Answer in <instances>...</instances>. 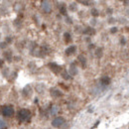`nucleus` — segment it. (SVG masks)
<instances>
[{
  "mask_svg": "<svg viewBox=\"0 0 129 129\" xmlns=\"http://www.w3.org/2000/svg\"><path fill=\"white\" fill-rule=\"evenodd\" d=\"M31 111L29 109H26V108H23V109H20L18 112H17V118L20 122H28L30 121L31 119Z\"/></svg>",
  "mask_w": 129,
  "mask_h": 129,
  "instance_id": "obj_1",
  "label": "nucleus"
},
{
  "mask_svg": "<svg viewBox=\"0 0 129 129\" xmlns=\"http://www.w3.org/2000/svg\"><path fill=\"white\" fill-rule=\"evenodd\" d=\"M1 114L5 117H12L14 115V107L12 105H4L1 108Z\"/></svg>",
  "mask_w": 129,
  "mask_h": 129,
  "instance_id": "obj_2",
  "label": "nucleus"
},
{
  "mask_svg": "<svg viewBox=\"0 0 129 129\" xmlns=\"http://www.w3.org/2000/svg\"><path fill=\"white\" fill-rule=\"evenodd\" d=\"M64 124H66V120H64V117H62V116H57L52 121V126L56 127V128H60V127L64 126Z\"/></svg>",
  "mask_w": 129,
  "mask_h": 129,
  "instance_id": "obj_3",
  "label": "nucleus"
},
{
  "mask_svg": "<svg viewBox=\"0 0 129 129\" xmlns=\"http://www.w3.org/2000/svg\"><path fill=\"white\" fill-rule=\"evenodd\" d=\"M48 67H49V69H50L54 74H56V75H59V74L63 71V68H62L60 64H56V63H49Z\"/></svg>",
  "mask_w": 129,
  "mask_h": 129,
  "instance_id": "obj_4",
  "label": "nucleus"
},
{
  "mask_svg": "<svg viewBox=\"0 0 129 129\" xmlns=\"http://www.w3.org/2000/svg\"><path fill=\"white\" fill-rule=\"evenodd\" d=\"M41 7H42V10L45 13H51L52 12V4L49 0H42Z\"/></svg>",
  "mask_w": 129,
  "mask_h": 129,
  "instance_id": "obj_5",
  "label": "nucleus"
},
{
  "mask_svg": "<svg viewBox=\"0 0 129 129\" xmlns=\"http://www.w3.org/2000/svg\"><path fill=\"white\" fill-rule=\"evenodd\" d=\"M32 94H33L32 87H31L30 84H27V85L23 88V90H22V95L25 97V98H30V97L32 96Z\"/></svg>",
  "mask_w": 129,
  "mask_h": 129,
  "instance_id": "obj_6",
  "label": "nucleus"
},
{
  "mask_svg": "<svg viewBox=\"0 0 129 129\" xmlns=\"http://www.w3.org/2000/svg\"><path fill=\"white\" fill-rule=\"evenodd\" d=\"M78 73H79V70L77 68V64H75V63H72V64H70V68H69V74L72 77H75V76L78 75Z\"/></svg>",
  "mask_w": 129,
  "mask_h": 129,
  "instance_id": "obj_7",
  "label": "nucleus"
},
{
  "mask_svg": "<svg viewBox=\"0 0 129 129\" xmlns=\"http://www.w3.org/2000/svg\"><path fill=\"white\" fill-rule=\"evenodd\" d=\"M110 82H111V80H110V78L107 77V76H103V77H101L100 80H99V83H100V85H102V86H108V85L110 84Z\"/></svg>",
  "mask_w": 129,
  "mask_h": 129,
  "instance_id": "obj_8",
  "label": "nucleus"
},
{
  "mask_svg": "<svg viewBox=\"0 0 129 129\" xmlns=\"http://www.w3.org/2000/svg\"><path fill=\"white\" fill-rule=\"evenodd\" d=\"M50 93H51L52 97H54V98H59V97L63 96V92H62L60 89H58V88H55V87L51 88V90H50Z\"/></svg>",
  "mask_w": 129,
  "mask_h": 129,
  "instance_id": "obj_9",
  "label": "nucleus"
},
{
  "mask_svg": "<svg viewBox=\"0 0 129 129\" xmlns=\"http://www.w3.org/2000/svg\"><path fill=\"white\" fill-rule=\"evenodd\" d=\"M95 29L92 27V26H90V27H86V28H84V29H82V34L83 35H87V36H93V35H95Z\"/></svg>",
  "mask_w": 129,
  "mask_h": 129,
  "instance_id": "obj_10",
  "label": "nucleus"
},
{
  "mask_svg": "<svg viewBox=\"0 0 129 129\" xmlns=\"http://www.w3.org/2000/svg\"><path fill=\"white\" fill-rule=\"evenodd\" d=\"M76 52H77V46H75V45H71V46H69L68 48L66 49L64 54H66L67 56H72V55H74Z\"/></svg>",
  "mask_w": 129,
  "mask_h": 129,
  "instance_id": "obj_11",
  "label": "nucleus"
},
{
  "mask_svg": "<svg viewBox=\"0 0 129 129\" xmlns=\"http://www.w3.org/2000/svg\"><path fill=\"white\" fill-rule=\"evenodd\" d=\"M3 57H4V60L7 61V62H11L12 61V52L11 51H5L3 53Z\"/></svg>",
  "mask_w": 129,
  "mask_h": 129,
  "instance_id": "obj_12",
  "label": "nucleus"
},
{
  "mask_svg": "<svg viewBox=\"0 0 129 129\" xmlns=\"http://www.w3.org/2000/svg\"><path fill=\"white\" fill-rule=\"evenodd\" d=\"M78 61L80 62L81 68L84 69V68L86 67V58H85L83 55H79V57H78Z\"/></svg>",
  "mask_w": 129,
  "mask_h": 129,
  "instance_id": "obj_13",
  "label": "nucleus"
},
{
  "mask_svg": "<svg viewBox=\"0 0 129 129\" xmlns=\"http://www.w3.org/2000/svg\"><path fill=\"white\" fill-rule=\"evenodd\" d=\"M69 10L71 12H77L79 10V5L77 2H72L70 5H69Z\"/></svg>",
  "mask_w": 129,
  "mask_h": 129,
  "instance_id": "obj_14",
  "label": "nucleus"
},
{
  "mask_svg": "<svg viewBox=\"0 0 129 129\" xmlns=\"http://www.w3.org/2000/svg\"><path fill=\"white\" fill-rule=\"evenodd\" d=\"M62 73V78L66 80V81H70L71 79H72V76L69 74V72L68 71H66V70H63V72H61Z\"/></svg>",
  "mask_w": 129,
  "mask_h": 129,
  "instance_id": "obj_15",
  "label": "nucleus"
},
{
  "mask_svg": "<svg viewBox=\"0 0 129 129\" xmlns=\"http://www.w3.org/2000/svg\"><path fill=\"white\" fill-rule=\"evenodd\" d=\"M59 8H60V13H61L62 15H64V16H67V15H68V14H67V6H66L64 3L61 4Z\"/></svg>",
  "mask_w": 129,
  "mask_h": 129,
  "instance_id": "obj_16",
  "label": "nucleus"
},
{
  "mask_svg": "<svg viewBox=\"0 0 129 129\" xmlns=\"http://www.w3.org/2000/svg\"><path fill=\"white\" fill-rule=\"evenodd\" d=\"M59 112V107L57 106V105H53L52 107H51V110H50V113H51V115H53V116H55V115H57Z\"/></svg>",
  "mask_w": 129,
  "mask_h": 129,
  "instance_id": "obj_17",
  "label": "nucleus"
},
{
  "mask_svg": "<svg viewBox=\"0 0 129 129\" xmlns=\"http://www.w3.org/2000/svg\"><path fill=\"white\" fill-rule=\"evenodd\" d=\"M95 57L98 58V59H100L101 57H102V55H103V49L102 48H96L95 49Z\"/></svg>",
  "mask_w": 129,
  "mask_h": 129,
  "instance_id": "obj_18",
  "label": "nucleus"
},
{
  "mask_svg": "<svg viewBox=\"0 0 129 129\" xmlns=\"http://www.w3.org/2000/svg\"><path fill=\"white\" fill-rule=\"evenodd\" d=\"M64 42H66L67 44H68V43H71V42H72V35L69 32H66L64 34Z\"/></svg>",
  "mask_w": 129,
  "mask_h": 129,
  "instance_id": "obj_19",
  "label": "nucleus"
},
{
  "mask_svg": "<svg viewBox=\"0 0 129 129\" xmlns=\"http://www.w3.org/2000/svg\"><path fill=\"white\" fill-rule=\"evenodd\" d=\"M36 90L39 92V93H43L44 90H45V85L43 83H39L37 86H36Z\"/></svg>",
  "mask_w": 129,
  "mask_h": 129,
  "instance_id": "obj_20",
  "label": "nucleus"
},
{
  "mask_svg": "<svg viewBox=\"0 0 129 129\" xmlns=\"http://www.w3.org/2000/svg\"><path fill=\"white\" fill-rule=\"evenodd\" d=\"M90 14H91V16L92 17H98L99 16V11L97 10L96 8H92L91 10H90Z\"/></svg>",
  "mask_w": 129,
  "mask_h": 129,
  "instance_id": "obj_21",
  "label": "nucleus"
},
{
  "mask_svg": "<svg viewBox=\"0 0 129 129\" xmlns=\"http://www.w3.org/2000/svg\"><path fill=\"white\" fill-rule=\"evenodd\" d=\"M79 2L82 3V4L85 5V6H89V5L92 4V1H91V0H79Z\"/></svg>",
  "mask_w": 129,
  "mask_h": 129,
  "instance_id": "obj_22",
  "label": "nucleus"
},
{
  "mask_svg": "<svg viewBox=\"0 0 129 129\" xmlns=\"http://www.w3.org/2000/svg\"><path fill=\"white\" fill-rule=\"evenodd\" d=\"M89 23H90V26H92V27H94V26H95V25H96V24H97V20H96V18H95V17H93V18H92V19L90 20V22H89Z\"/></svg>",
  "mask_w": 129,
  "mask_h": 129,
  "instance_id": "obj_23",
  "label": "nucleus"
},
{
  "mask_svg": "<svg viewBox=\"0 0 129 129\" xmlns=\"http://www.w3.org/2000/svg\"><path fill=\"white\" fill-rule=\"evenodd\" d=\"M8 47V44L4 41V42H1L0 43V49H2V50H4V49H6Z\"/></svg>",
  "mask_w": 129,
  "mask_h": 129,
  "instance_id": "obj_24",
  "label": "nucleus"
},
{
  "mask_svg": "<svg viewBox=\"0 0 129 129\" xmlns=\"http://www.w3.org/2000/svg\"><path fill=\"white\" fill-rule=\"evenodd\" d=\"M5 127H6V123H5V121H4L2 118H0V129L5 128Z\"/></svg>",
  "mask_w": 129,
  "mask_h": 129,
  "instance_id": "obj_25",
  "label": "nucleus"
},
{
  "mask_svg": "<svg viewBox=\"0 0 129 129\" xmlns=\"http://www.w3.org/2000/svg\"><path fill=\"white\" fill-rule=\"evenodd\" d=\"M12 41H13V39H12V37H10V36H8V37H6V38H5V42H6L7 44L12 43Z\"/></svg>",
  "mask_w": 129,
  "mask_h": 129,
  "instance_id": "obj_26",
  "label": "nucleus"
},
{
  "mask_svg": "<svg viewBox=\"0 0 129 129\" xmlns=\"http://www.w3.org/2000/svg\"><path fill=\"white\" fill-rule=\"evenodd\" d=\"M66 22H67L68 24H73V20H72V18H70L68 15L66 16Z\"/></svg>",
  "mask_w": 129,
  "mask_h": 129,
  "instance_id": "obj_27",
  "label": "nucleus"
},
{
  "mask_svg": "<svg viewBox=\"0 0 129 129\" xmlns=\"http://www.w3.org/2000/svg\"><path fill=\"white\" fill-rule=\"evenodd\" d=\"M117 31H118V28H116V27H112V28L110 29V33H111V34H115Z\"/></svg>",
  "mask_w": 129,
  "mask_h": 129,
  "instance_id": "obj_28",
  "label": "nucleus"
},
{
  "mask_svg": "<svg viewBox=\"0 0 129 129\" xmlns=\"http://www.w3.org/2000/svg\"><path fill=\"white\" fill-rule=\"evenodd\" d=\"M120 44H121V45H125V44H126V40H125L124 37H121V39H120Z\"/></svg>",
  "mask_w": 129,
  "mask_h": 129,
  "instance_id": "obj_29",
  "label": "nucleus"
},
{
  "mask_svg": "<svg viewBox=\"0 0 129 129\" xmlns=\"http://www.w3.org/2000/svg\"><path fill=\"white\" fill-rule=\"evenodd\" d=\"M81 28V26H77V27H76V30H75V31H76L77 33H82V30H80Z\"/></svg>",
  "mask_w": 129,
  "mask_h": 129,
  "instance_id": "obj_30",
  "label": "nucleus"
},
{
  "mask_svg": "<svg viewBox=\"0 0 129 129\" xmlns=\"http://www.w3.org/2000/svg\"><path fill=\"white\" fill-rule=\"evenodd\" d=\"M115 22H116V21H115L114 18H109V19H108V23H109V24H113V23H115Z\"/></svg>",
  "mask_w": 129,
  "mask_h": 129,
  "instance_id": "obj_31",
  "label": "nucleus"
},
{
  "mask_svg": "<svg viewBox=\"0 0 129 129\" xmlns=\"http://www.w3.org/2000/svg\"><path fill=\"white\" fill-rule=\"evenodd\" d=\"M4 68V60H1L0 59V69Z\"/></svg>",
  "mask_w": 129,
  "mask_h": 129,
  "instance_id": "obj_32",
  "label": "nucleus"
},
{
  "mask_svg": "<svg viewBox=\"0 0 129 129\" xmlns=\"http://www.w3.org/2000/svg\"><path fill=\"white\" fill-rule=\"evenodd\" d=\"M106 12H107V14H112L113 10L111 9V8H108V9L106 10Z\"/></svg>",
  "mask_w": 129,
  "mask_h": 129,
  "instance_id": "obj_33",
  "label": "nucleus"
},
{
  "mask_svg": "<svg viewBox=\"0 0 129 129\" xmlns=\"http://www.w3.org/2000/svg\"><path fill=\"white\" fill-rule=\"evenodd\" d=\"M123 2H124L125 5H127V6L129 5V0H123Z\"/></svg>",
  "mask_w": 129,
  "mask_h": 129,
  "instance_id": "obj_34",
  "label": "nucleus"
},
{
  "mask_svg": "<svg viewBox=\"0 0 129 129\" xmlns=\"http://www.w3.org/2000/svg\"><path fill=\"white\" fill-rule=\"evenodd\" d=\"M0 39H1V33H0Z\"/></svg>",
  "mask_w": 129,
  "mask_h": 129,
  "instance_id": "obj_35",
  "label": "nucleus"
},
{
  "mask_svg": "<svg viewBox=\"0 0 129 129\" xmlns=\"http://www.w3.org/2000/svg\"><path fill=\"white\" fill-rule=\"evenodd\" d=\"M119 1H123V0H119Z\"/></svg>",
  "mask_w": 129,
  "mask_h": 129,
  "instance_id": "obj_36",
  "label": "nucleus"
}]
</instances>
